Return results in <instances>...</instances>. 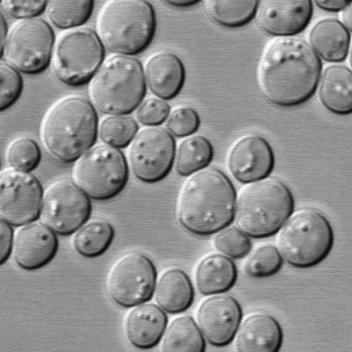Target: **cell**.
Returning <instances> with one entry per match:
<instances>
[{"instance_id":"cell-24","label":"cell","mask_w":352,"mask_h":352,"mask_svg":"<svg viewBox=\"0 0 352 352\" xmlns=\"http://www.w3.org/2000/svg\"><path fill=\"white\" fill-rule=\"evenodd\" d=\"M236 270L234 263L223 254H211L201 261L195 272L199 292L204 295L217 294L234 284Z\"/></svg>"},{"instance_id":"cell-6","label":"cell","mask_w":352,"mask_h":352,"mask_svg":"<svg viewBox=\"0 0 352 352\" xmlns=\"http://www.w3.org/2000/svg\"><path fill=\"white\" fill-rule=\"evenodd\" d=\"M90 101L101 113L126 115L142 103L146 92L144 72L132 56L107 58L89 81Z\"/></svg>"},{"instance_id":"cell-40","label":"cell","mask_w":352,"mask_h":352,"mask_svg":"<svg viewBox=\"0 0 352 352\" xmlns=\"http://www.w3.org/2000/svg\"><path fill=\"white\" fill-rule=\"evenodd\" d=\"M315 3L321 9L329 12L341 11L351 3V1H316Z\"/></svg>"},{"instance_id":"cell-27","label":"cell","mask_w":352,"mask_h":352,"mask_svg":"<svg viewBox=\"0 0 352 352\" xmlns=\"http://www.w3.org/2000/svg\"><path fill=\"white\" fill-rule=\"evenodd\" d=\"M258 1L206 0V14L222 26L236 28L248 23L255 16Z\"/></svg>"},{"instance_id":"cell-43","label":"cell","mask_w":352,"mask_h":352,"mask_svg":"<svg viewBox=\"0 0 352 352\" xmlns=\"http://www.w3.org/2000/svg\"><path fill=\"white\" fill-rule=\"evenodd\" d=\"M6 21L1 12V50L3 47L8 34Z\"/></svg>"},{"instance_id":"cell-11","label":"cell","mask_w":352,"mask_h":352,"mask_svg":"<svg viewBox=\"0 0 352 352\" xmlns=\"http://www.w3.org/2000/svg\"><path fill=\"white\" fill-rule=\"evenodd\" d=\"M89 197L70 178L53 182L43 192L39 219L56 234L76 232L89 219Z\"/></svg>"},{"instance_id":"cell-8","label":"cell","mask_w":352,"mask_h":352,"mask_svg":"<svg viewBox=\"0 0 352 352\" xmlns=\"http://www.w3.org/2000/svg\"><path fill=\"white\" fill-rule=\"evenodd\" d=\"M104 47L96 32L89 28L68 30L55 42L52 69L55 78L69 86L91 80L104 61Z\"/></svg>"},{"instance_id":"cell-7","label":"cell","mask_w":352,"mask_h":352,"mask_svg":"<svg viewBox=\"0 0 352 352\" xmlns=\"http://www.w3.org/2000/svg\"><path fill=\"white\" fill-rule=\"evenodd\" d=\"M276 232V248L282 258L300 268L320 263L333 243L328 219L312 208L293 210Z\"/></svg>"},{"instance_id":"cell-1","label":"cell","mask_w":352,"mask_h":352,"mask_svg":"<svg viewBox=\"0 0 352 352\" xmlns=\"http://www.w3.org/2000/svg\"><path fill=\"white\" fill-rule=\"evenodd\" d=\"M321 69L320 59L306 41L278 37L270 41L262 50L256 66V83L270 102L294 107L313 96Z\"/></svg>"},{"instance_id":"cell-25","label":"cell","mask_w":352,"mask_h":352,"mask_svg":"<svg viewBox=\"0 0 352 352\" xmlns=\"http://www.w3.org/2000/svg\"><path fill=\"white\" fill-rule=\"evenodd\" d=\"M154 292L158 306L170 314L185 311L193 300L191 282L179 269L166 271L160 278Z\"/></svg>"},{"instance_id":"cell-31","label":"cell","mask_w":352,"mask_h":352,"mask_svg":"<svg viewBox=\"0 0 352 352\" xmlns=\"http://www.w3.org/2000/svg\"><path fill=\"white\" fill-rule=\"evenodd\" d=\"M138 130V124L132 117L127 115H109L102 120L98 133L104 144L121 148L130 144Z\"/></svg>"},{"instance_id":"cell-29","label":"cell","mask_w":352,"mask_h":352,"mask_svg":"<svg viewBox=\"0 0 352 352\" xmlns=\"http://www.w3.org/2000/svg\"><path fill=\"white\" fill-rule=\"evenodd\" d=\"M212 156V146L205 137L193 135L187 138L175 151V170L179 175L188 176L206 167Z\"/></svg>"},{"instance_id":"cell-36","label":"cell","mask_w":352,"mask_h":352,"mask_svg":"<svg viewBox=\"0 0 352 352\" xmlns=\"http://www.w3.org/2000/svg\"><path fill=\"white\" fill-rule=\"evenodd\" d=\"M199 125L197 113L190 107H182L169 113L167 121V131L176 137L188 136L195 133Z\"/></svg>"},{"instance_id":"cell-23","label":"cell","mask_w":352,"mask_h":352,"mask_svg":"<svg viewBox=\"0 0 352 352\" xmlns=\"http://www.w3.org/2000/svg\"><path fill=\"white\" fill-rule=\"evenodd\" d=\"M310 42L315 52L327 62L343 61L350 45V32L336 19L319 21L312 28Z\"/></svg>"},{"instance_id":"cell-13","label":"cell","mask_w":352,"mask_h":352,"mask_svg":"<svg viewBox=\"0 0 352 352\" xmlns=\"http://www.w3.org/2000/svg\"><path fill=\"white\" fill-rule=\"evenodd\" d=\"M129 146L128 161L137 179L155 183L168 174L175 160V146L166 129L157 126L144 127Z\"/></svg>"},{"instance_id":"cell-35","label":"cell","mask_w":352,"mask_h":352,"mask_svg":"<svg viewBox=\"0 0 352 352\" xmlns=\"http://www.w3.org/2000/svg\"><path fill=\"white\" fill-rule=\"evenodd\" d=\"M0 110L3 111L17 100L22 91L23 82L18 71L3 60L0 63Z\"/></svg>"},{"instance_id":"cell-22","label":"cell","mask_w":352,"mask_h":352,"mask_svg":"<svg viewBox=\"0 0 352 352\" xmlns=\"http://www.w3.org/2000/svg\"><path fill=\"white\" fill-rule=\"evenodd\" d=\"M319 97L323 106L329 111L347 115L352 110V76L344 65L327 67L322 76Z\"/></svg>"},{"instance_id":"cell-15","label":"cell","mask_w":352,"mask_h":352,"mask_svg":"<svg viewBox=\"0 0 352 352\" xmlns=\"http://www.w3.org/2000/svg\"><path fill=\"white\" fill-rule=\"evenodd\" d=\"M238 302L229 295H214L205 299L197 313V326L212 345L223 346L234 338L241 319Z\"/></svg>"},{"instance_id":"cell-37","label":"cell","mask_w":352,"mask_h":352,"mask_svg":"<svg viewBox=\"0 0 352 352\" xmlns=\"http://www.w3.org/2000/svg\"><path fill=\"white\" fill-rule=\"evenodd\" d=\"M170 113L168 103L158 97H149L138 107L136 116L140 122L148 126H158L164 122Z\"/></svg>"},{"instance_id":"cell-38","label":"cell","mask_w":352,"mask_h":352,"mask_svg":"<svg viewBox=\"0 0 352 352\" xmlns=\"http://www.w3.org/2000/svg\"><path fill=\"white\" fill-rule=\"evenodd\" d=\"M47 1L2 0L1 12L19 20L35 18L45 10Z\"/></svg>"},{"instance_id":"cell-17","label":"cell","mask_w":352,"mask_h":352,"mask_svg":"<svg viewBox=\"0 0 352 352\" xmlns=\"http://www.w3.org/2000/svg\"><path fill=\"white\" fill-rule=\"evenodd\" d=\"M313 14L309 0H265L258 1L256 19L266 33L279 37L292 36L309 24Z\"/></svg>"},{"instance_id":"cell-39","label":"cell","mask_w":352,"mask_h":352,"mask_svg":"<svg viewBox=\"0 0 352 352\" xmlns=\"http://www.w3.org/2000/svg\"><path fill=\"white\" fill-rule=\"evenodd\" d=\"M14 233L12 226L0 221V264L3 265L10 258L14 243Z\"/></svg>"},{"instance_id":"cell-9","label":"cell","mask_w":352,"mask_h":352,"mask_svg":"<svg viewBox=\"0 0 352 352\" xmlns=\"http://www.w3.org/2000/svg\"><path fill=\"white\" fill-rule=\"evenodd\" d=\"M128 172L127 162L119 148L98 144L76 161L72 179L89 198L107 200L123 190Z\"/></svg>"},{"instance_id":"cell-26","label":"cell","mask_w":352,"mask_h":352,"mask_svg":"<svg viewBox=\"0 0 352 352\" xmlns=\"http://www.w3.org/2000/svg\"><path fill=\"white\" fill-rule=\"evenodd\" d=\"M162 349L164 351H196L205 349L204 338L197 324L188 316L177 317L165 329Z\"/></svg>"},{"instance_id":"cell-18","label":"cell","mask_w":352,"mask_h":352,"mask_svg":"<svg viewBox=\"0 0 352 352\" xmlns=\"http://www.w3.org/2000/svg\"><path fill=\"white\" fill-rule=\"evenodd\" d=\"M228 164L232 176L246 184L268 176L274 167V156L265 138L257 134H249L234 144Z\"/></svg>"},{"instance_id":"cell-21","label":"cell","mask_w":352,"mask_h":352,"mask_svg":"<svg viewBox=\"0 0 352 352\" xmlns=\"http://www.w3.org/2000/svg\"><path fill=\"white\" fill-rule=\"evenodd\" d=\"M144 76L150 91L156 97L168 100L181 90L185 72L177 56L168 52H160L146 61Z\"/></svg>"},{"instance_id":"cell-14","label":"cell","mask_w":352,"mask_h":352,"mask_svg":"<svg viewBox=\"0 0 352 352\" xmlns=\"http://www.w3.org/2000/svg\"><path fill=\"white\" fill-rule=\"evenodd\" d=\"M43 191L32 173L12 168L0 175V217L20 227L39 219Z\"/></svg>"},{"instance_id":"cell-33","label":"cell","mask_w":352,"mask_h":352,"mask_svg":"<svg viewBox=\"0 0 352 352\" xmlns=\"http://www.w3.org/2000/svg\"><path fill=\"white\" fill-rule=\"evenodd\" d=\"M282 257L276 247L263 245L256 248L245 260V272L252 277H265L275 274L281 267Z\"/></svg>"},{"instance_id":"cell-42","label":"cell","mask_w":352,"mask_h":352,"mask_svg":"<svg viewBox=\"0 0 352 352\" xmlns=\"http://www.w3.org/2000/svg\"><path fill=\"white\" fill-rule=\"evenodd\" d=\"M200 1V0H166L164 2L175 7L186 8L195 6Z\"/></svg>"},{"instance_id":"cell-5","label":"cell","mask_w":352,"mask_h":352,"mask_svg":"<svg viewBox=\"0 0 352 352\" xmlns=\"http://www.w3.org/2000/svg\"><path fill=\"white\" fill-rule=\"evenodd\" d=\"M155 28L154 10L144 0L108 1L96 19V34L103 47L116 54L142 52L152 41Z\"/></svg>"},{"instance_id":"cell-19","label":"cell","mask_w":352,"mask_h":352,"mask_svg":"<svg viewBox=\"0 0 352 352\" xmlns=\"http://www.w3.org/2000/svg\"><path fill=\"white\" fill-rule=\"evenodd\" d=\"M235 337L238 351H278L282 342L279 323L271 315L258 311L250 314L239 324Z\"/></svg>"},{"instance_id":"cell-4","label":"cell","mask_w":352,"mask_h":352,"mask_svg":"<svg viewBox=\"0 0 352 352\" xmlns=\"http://www.w3.org/2000/svg\"><path fill=\"white\" fill-rule=\"evenodd\" d=\"M294 208L287 186L269 175L246 183L236 195L234 219L248 236L263 238L278 230Z\"/></svg>"},{"instance_id":"cell-3","label":"cell","mask_w":352,"mask_h":352,"mask_svg":"<svg viewBox=\"0 0 352 352\" xmlns=\"http://www.w3.org/2000/svg\"><path fill=\"white\" fill-rule=\"evenodd\" d=\"M96 109L79 95L56 100L45 113L41 139L48 153L63 163L76 161L95 144L98 133Z\"/></svg>"},{"instance_id":"cell-30","label":"cell","mask_w":352,"mask_h":352,"mask_svg":"<svg viewBox=\"0 0 352 352\" xmlns=\"http://www.w3.org/2000/svg\"><path fill=\"white\" fill-rule=\"evenodd\" d=\"M94 1H50L47 3L46 14L50 22L63 30L77 28L90 17Z\"/></svg>"},{"instance_id":"cell-12","label":"cell","mask_w":352,"mask_h":352,"mask_svg":"<svg viewBox=\"0 0 352 352\" xmlns=\"http://www.w3.org/2000/svg\"><path fill=\"white\" fill-rule=\"evenodd\" d=\"M157 273L152 261L140 252H129L118 258L107 277L111 300L122 307H133L153 295Z\"/></svg>"},{"instance_id":"cell-2","label":"cell","mask_w":352,"mask_h":352,"mask_svg":"<svg viewBox=\"0 0 352 352\" xmlns=\"http://www.w3.org/2000/svg\"><path fill=\"white\" fill-rule=\"evenodd\" d=\"M236 201L234 186L221 170L205 167L187 176L175 204L179 224L197 235H208L233 220Z\"/></svg>"},{"instance_id":"cell-34","label":"cell","mask_w":352,"mask_h":352,"mask_svg":"<svg viewBox=\"0 0 352 352\" xmlns=\"http://www.w3.org/2000/svg\"><path fill=\"white\" fill-rule=\"evenodd\" d=\"M214 245L223 255L232 258L245 256L251 248L248 235L235 227H226L219 230L214 237Z\"/></svg>"},{"instance_id":"cell-32","label":"cell","mask_w":352,"mask_h":352,"mask_svg":"<svg viewBox=\"0 0 352 352\" xmlns=\"http://www.w3.org/2000/svg\"><path fill=\"white\" fill-rule=\"evenodd\" d=\"M6 158L11 168L30 173L39 164L41 153L34 140L22 137L14 140L10 144Z\"/></svg>"},{"instance_id":"cell-20","label":"cell","mask_w":352,"mask_h":352,"mask_svg":"<svg viewBox=\"0 0 352 352\" xmlns=\"http://www.w3.org/2000/svg\"><path fill=\"white\" fill-rule=\"evenodd\" d=\"M167 316L158 305L142 303L133 307L126 319V335L129 342L138 349L156 346L166 327Z\"/></svg>"},{"instance_id":"cell-16","label":"cell","mask_w":352,"mask_h":352,"mask_svg":"<svg viewBox=\"0 0 352 352\" xmlns=\"http://www.w3.org/2000/svg\"><path fill=\"white\" fill-rule=\"evenodd\" d=\"M58 248L56 234L41 221H35L17 230L12 253L20 268L34 271L49 264L56 256Z\"/></svg>"},{"instance_id":"cell-10","label":"cell","mask_w":352,"mask_h":352,"mask_svg":"<svg viewBox=\"0 0 352 352\" xmlns=\"http://www.w3.org/2000/svg\"><path fill=\"white\" fill-rule=\"evenodd\" d=\"M54 44V32L45 20H18L8 30L1 57L17 71L35 74L51 62Z\"/></svg>"},{"instance_id":"cell-28","label":"cell","mask_w":352,"mask_h":352,"mask_svg":"<svg viewBox=\"0 0 352 352\" xmlns=\"http://www.w3.org/2000/svg\"><path fill=\"white\" fill-rule=\"evenodd\" d=\"M113 236L114 230L109 222L92 221L85 223L76 231L73 245L76 252L82 256L95 258L108 249Z\"/></svg>"},{"instance_id":"cell-41","label":"cell","mask_w":352,"mask_h":352,"mask_svg":"<svg viewBox=\"0 0 352 352\" xmlns=\"http://www.w3.org/2000/svg\"><path fill=\"white\" fill-rule=\"evenodd\" d=\"M351 3L341 10L340 19L342 24L350 32L351 30Z\"/></svg>"}]
</instances>
